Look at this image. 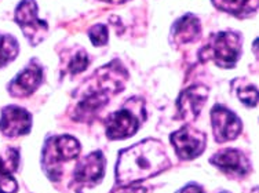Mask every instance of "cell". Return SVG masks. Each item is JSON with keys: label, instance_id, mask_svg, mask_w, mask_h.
I'll return each mask as SVG.
<instances>
[{"label": "cell", "instance_id": "6", "mask_svg": "<svg viewBox=\"0 0 259 193\" xmlns=\"http://www.w3.org/2000/svg\"><path fill=\"white\" fill-rule=\"evenodd\" d=\"M15 22L30 46L40 45L49 33V24L39 18V6L36 0H21L14 13Z\"/></svg>", "mask_w": 259, "mask_h": 193}, {"label": "cell", "instance_id": "10", "mask_svg": "<svg viewBox=\"0 0 259 193\" xmlns=\"http://www.w3.org/2000/svg\"><path fill=\"white\" fill-rule=\"evenodd\" d=\"M43 82V68L36 58H32L20 73L7 85V91L14 98H25L35 93Z\"/></svg>", "mask_w": 259, "mask_h": 193}, {"label": "cell", "instance_id": "15", "mask_svg": "<svg viewBox=\"0 0 259 193\" xmlns=\"http://www.w3.org/2000/svg\"><path fill=\"white\" fill-rule=\"evenodd\" d=\"M20 155L17 149H7L0 155V193H15L18 190L17 179L13 173L18 169Z\"/></svg>", "mask_w": 259, "mask_h": 193}, {"label": "cell", "instance_id": "18", "mask_svg": "<svg viewBox=\"0 0 259 193\" xmlns=\"http://www.w3.org/2000/svg\"><path fill=\"white\" fill-rule=\"evenodd\" d=\"M20 51V46L14 36L0 33V68L14 61Z\"/></svg>", "mask_w": 259, "mask_h": 193}, {"label": "cell", "instance_id": "14", "mask_svg": "<svg viewBox=\"0 0 259 193\" xmlns=\"http://www.w3.org/2000/svg\"><path fill=\"white\" fill-rule=\"evenodd\" d=\"M201 36V22L199 17L192 13L185 14L177 20L171 26V40L177 45H189L194 43Z\"/></svg>", "mask_w": 259, "mask_h": 193}, {"label": "cell", "instance_id": "12", "mask_svg": "<svg viewBox=\"0 0 259 193\" xmlns=\"http://www.w3.org/2000/svg\"><path fill=\"white\" fill-rule=\"evenodd\" d=\"M105 160L104 153L101 150H95L87 155L85 158L76 164L73 171V179L79 186H94L101 182L105 175Z\"/></svg>", "mask_w": 259, "mask_h": 193}, {"label": "cell", "instance_id": "20", "mask_svg": "<svg viewBox=\"0 0 259 193\" xmlns=\"http://www.w3.org/2000/svg\"><path fill=\"white\" fill-rule=\"evenodd\" d=\"M89 37H90L91 43L95 47H100V46H105L109 40V30L108 26L104 24H97L94 25L90 30H89Z\"/></svg>", "mask_w": 259, "mask_h": 193}, {"label": "cell", "instance_id": "21", "mask_svg": "<svg viewBox=\"0 0 259 193\" xmlns=\"http://www.w3.org/2000/svg\"><path fill=\"white\" fill-rule=\"evenodd\" d=\"M115 193H152V188L140 185V182L130 183L125 186H117Z\"/></svg>", "mask_w": 259, "mask_h": 193}, {"label": "cell", "instance_id": "5", "mask_svg": "<svg viewBox=\"0 0 259 193\" xmlns=\"http://www.w3.org/2000/svg\"><path fill=\"white\" fill-rule=\"evenodd\" d=\"M81 146L72 135H57L47 139L41 153V166L51 181H58L62 174L61 164L73 160L80 155Z\"/></svg>", "mask_w": 259, "mask_h": 193}, {"label": "cell", "instance_id": "19", "mask_svg": "<svg viewBox=\"0 0 259 193\" xmlns=\"http://www.w3.org/2000/svg\"><path fill=\"white\" fill-rule=\"evenodd\" d=\"M89 64H90L89 54L84 49H81L72 55V58L68 62V70L72 74H77L80 72H84L89 68Z\"/></svg>", "mask_w": 259, "mask_h": 193}, {"label": "cell", "instance_id": "8", "mask_svg": "<svg viewBox=\"0 0 259 193\" xmlns=\"http://www.w3.org/2000/svg\"><path fill=\"white\" fill-rule=\"evenodd\" d=\"M211 126L214 139L218 144L233 141L243 131V123L239 116L221 104L214 105L211 109Z\"/></svg>", "mask_w": 259, "mask_h": 193}, {"label": "cell", "instance_id": "22", "mask_svg": "<svg viewBox=\"0 0 259 193\" xmlns=\"http://www.w3.org/2000/svg\"><path fill=\"white\" fill-rule=\"evenodd\" d=\"M178 193H204V190L197 183H188Z\"/></svg>", "mask_w": 259, "mask_h": 193}, {"label": "cell", "instance_id": "23", "mask_svg": "<svg viewBox=\"0 0 259 193\" xmlns=\"http://www.w3.org/2000/svg\"><path fill=\"white\" fill-rule=\"evenodd\" d=\"M101 2L110 3V5H121V3H125V2H128V0H101Z\"/></svg>", "mask_w": 259, "mask_h": 193}, {"label": "cell", "instance_id": "17", "mask_svg": "<svg viewBox=\"0 0 259 193\" xmlns=\"http://www.w3.org/2000/svg\"><path fill=\"white\" fill-rule=\"evenodd\" d=\"M232 85L236 89V94L239 99L248 108H255L258 104V89L252 83H247L245 79H237L232 82Z\"/></svg>", "mask_w": 259, "mask_h": 193}, {"label": "cell", "instance_id": "4", "mask_svg": "<svg viewBox=\"0 0 259 193\" xmlns=\"http://www.w3.org/2000/svg\"><path fill=\"white\" fill-rule=\"evenodd\" d=\"M243 39L236 30H222L209 36L208 42L199 51L201 62L212 61L217 66L230 69L234 68L241 55Z\"/></svg>", "mask_w": 259, "mask_h": 193}, {"label": "cell", "instance_id": "11", "mask_svg": "<svg viewBox=\"0 0 259 193\" xmlns=\"http://www.w3.org/2000/svg\"><path fill=\"white\" fill-rule=\"evenodd\" d=\"M209 163L234 178H243L251 171L249 159L239 149H222L209 158Z\"/></svg>", "mask_w": 259, "mask_h": 193}, {"label": "cell", "instance_id": "2", "mask_svg": "<svg viewBox=\"0 0 259 193\" xmlns=\"http://www.w3.org/2000/svg\"><path fill=\"white\" fill-rule=\"evenodd\" d=\"M127 80L128 70L119 60L101 66L80 89L81 97L72 113V119L83 123L94 119L101 109L108 105L110 95L119 94L125 89Z\"/></svg>", "mask_w": 259, "mask_h": 193}, {"label": "cell", "instance_id": "13", "mask_svg": "<svg viewBox=\"0 0 259 193\" xmlns=\"http://www.w3.org/2000/svg\"><path fill=\"white\" fill-rule=\"evenodd\" d=\"M32 129V114L26 109L9 105L2 110L0 131L6 137H20L29 134Z\"/></svg>", "mask_w": 259, "mask_h": 193}, {"label": "cell", "instance_id": "16", "mask_svg": "<svg viewBox=\"0 0 259 193\" xmlns=\"http://www.w3.org/2000/svg\"><path fill=\"white\" fill-rule=\"evenodd\" d=\"M215 9L237 18H247L258 10V0H211Z\"/></svg>", "mask_w": 259, "mask_h": 193}, {"label": "cell", "instance_id": "7", "mask_svg": "<svg viewBox=\"0 0 259 193\" xmlns=\"http://www.w3.org/2000/svg\"><path fill=\"white\" fill-rule=\"evenodd\" d=\"M169 141L174 146L175 153L181 160H193L199 158L207 146L205 133L188 124L169 134Z\"/></svg>", "mask_w": 259, "mask_h": 193}, {"label": "cell", "instance_id": "3", "mask_svg": "<svg viewBox=\"0 0 259 193\" xmlns=\"http://www.w3.org/2000/svg\"><path fill=\"white\" fill-rule=\"evenodd\" d=\"M146 120V104L141 97H133L119 110L105 120V133L112 141L133 137Z\"/></svg>", "mask_w": 259, "mask_h": 193}, {"label": "cell", "instance_id": "1", "mask_svg": "<svg viewBox=\"0 0 259 193\" xmlns=\"http://www.w3.org/2000/svg\"><path fill=\"white\" fill-rule=\"evenodd\" d=\"M171 167V160L164 145L159 139H142L127 149L120 150L116 163V185L125 186L142 182L164 173Z\"/></svg>", "mask_w": 259, "mask_h": 193}, {"label": "cell", "instance_id": "9", "mask_svg": "<svg viewBox=\"0 0 259 193\" xmlns=\"http://www.w3.org/2000/svg\"><path fill=\"white\" fill-rule=\"evenodd\" d=\"M209 89L204 85H193L181 91L177 99V120H194L199 118L201 109L207 102Z\"/></svg>", "mask_w": 259, "mask_h": 193}]
</instances>
